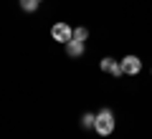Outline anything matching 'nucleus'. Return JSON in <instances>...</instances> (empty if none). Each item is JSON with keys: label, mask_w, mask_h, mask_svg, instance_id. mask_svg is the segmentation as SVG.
I'll use <instances>...</instances> for the list:
<instances>
[{"label": "nucleus", "mask_w": 152, "mask_h": 139, "mask_svg": "<svg viewBox=\"0 0 152 139\" xmlns=\"http://www.w3.org/2000/svg\"><path fill=\"white\" fill-rule=\"evenodd\" d=\"M94 129H96V134H102V137H109V134L114 132V114L109 111V109H102V111L96 114Z\"/></svg>", "instance_id": "nucleus-1"}, {"label": "nucleus", "mask_w": 152, "mask_h": 139, "mask_svg": "<svg viewBox=\"0 0 152 139\" xmlns=\"http://www.w3.org/2000/svg\"><path fill=\"white\" fill-rule=\"evenodd\" d=\"M51 36L58 43H69L71 38H74V28H71L69 23H56V25L51 28Z\"/></svg>", "instance_id": "nucleus-2"}, {"label": "nucleus", "mask_w": 152, "mask_h": 139, "mask_svg": "<svg viewBox=\"0 0 152 139\" xmlns=\"http://www.w3.org/2000/svg\"><path fill=\"white\" fill-rule=\"evenodd\" d=\"M122 71H124L127 76H137L142 71V61L137 58V56H127V58H122Z\"/></svg>", "instance_id": "nucleus-3"}, {"label": "nucleus", "mask_w": 152, "mask_h": 139, "mask_svg": "<svg viewBox=\"0 0 152 139\" xmlns=\"http://www.w3.org/2000/svg\"><path fill=\"white\" fill-rule=\"evenodd\" d=\"M99 66H102L104 74H112V76H122V74H124V71H122V63H117L114 58H102Z\"/></svg>", "instance_id": "nucleus-4"}, {"label": "nucleus", "mask_w": 152, "mask_h": 139, "mask_svg": "<svg viewBox=\"0 0 152 139\" xmlns=\"http://www.w3.org/2000/svg\"><path fill=\"white\" fill-rule=\"evenodd\" d=\"M66 53H69L71 58H79V56L84 53V43H81V41H76V38H71V41L66 43Z\"/></svg>", "instance_id": "nucleus-5"}, {"label": "nucleus", "mask_w": 152, "mask_h": 139, "mask_svg": "<svg viewBox=\"0 0 152 139\" xmlns=\"http://www.w3.org/2000/svg\"><path fill=\"white\" fill-rule=\"evenodd\" d=\"M94 124H96V114H84L81 116V127L84 129H94Z\"/></svg>", "instance_id": "nucleus-6"}, {"label": "nucleus", "mask_w": 152, "mask_h": 139, "mask_svg": "<svg viewBox=\"0 0 152 139\" xmlns=\"http://www.w3.org/2000/svg\"><path fill=\"white\" fill-rule=\"evenodd\" d=\"M38 3H41V0H20V8H23L26 13H33V10L38 8Z\"/></svg>", "instance_id": "nucleus-7"}, {"label": "nucleus", "mask_w": 152, "mask_h": 139, "mask_svg": "<svg viewBox=\"0 0 152 139\" xmlns=\"http://www.w3.org/2000/svg\"><path fill=\"white\" fill-rule=\"evenodd\" d=\"M74 38H76V41H81V43H86L89 31H86V28H76V31H74Z\"/></svg>", "instance_id": "nucleus-8"}]
</instances>
